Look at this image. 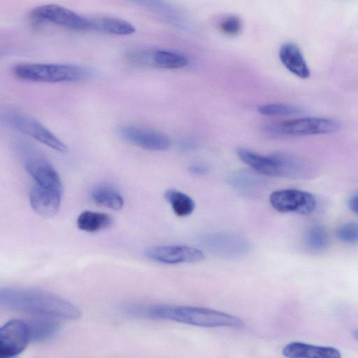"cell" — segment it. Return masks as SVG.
<instances>
[{
    "label": "cell",
    "instance_id": "obj_13",
    "mask_svg": "<svg viewBox=\"0 0 358 358\" xmlns=\"http://www.w3.org/2000/svg\"><path fill=\"white\" fill-rule=\"evenodd\" d=\"M201 241L208 250L227 257L243 256L250 250V245L246 240L228 233L209 234Z\"/></svg>",
    "mask_w": 358,
    "mask_h": 358
},
{
    "label": "cell",
    "instance_id": "obj_20",
    "mask_svg": "<svg viewBox=\"0 0 358 358\" xmlns=\"http://www.w3.org/2000/svg\"><path fill=\"white\" fill-rule=\"evenodd\" d=\"M30 341L42 343L55 337L60 330V325L53 320L41 319L28 324Z\"/></svg>",
    "mask_w": 358,
    "mask_h": 358
},
{
    "label": "cell",
    "instance_id": "obj_1",
    "mask_svg": "<svg viewBox=\"0 0 358 358\" xmlns=\"http://www.w3.org/2000/svg\"><path fill=\"white\" fill-rule=\"evenodd\" d=\"M0 306L48 318L73 320L81 315L78 307L69 301L45 291L27 287H1Z\"/></svg>",
    "mask_w": 358,
    "mask_h": 358
},
{
    "label": "cell",
    "instance_id": "obj_19",
    "mask_svg": "<svg viewBox=\"0 0 358 358\" xmlns=\"http://www.w3.org/2000/svg\"><path fill=\"white\" fill-rule=\"evenodd\" d=\"M93 201L101 206L118 210L124 206V199L114 188L101 185L92 189L90 194Z\"/></svg>",
    "mask_w": 358,
    "mask_h": 358
},
{
    "label": "cell",
    "instance_id": "obj_22",
    "mask_svg": "<svg viewBox=\"0 0 358 358\" xmlns=\"http://www.w3.org/2000/svg\"><path fill=\"white\" fill-rule=\"evenodd\" d=\"M329 238L327 229L322 225L310 227L303 236L305 247L312 252L324 250L329 245Z\"/></svg>",
    "mask_w": 358,
    "mask_h": 358
},
{
    "label": "cell",
    "instance_id": "obj_30",
    "mask_svg": "<svg viewBox=\"0 0 358 358\" xmlns=\"http://www.w3.org/2000/svg\"><path fill=\"white\" fill-rule=\"evenodd\" d=\"M352 336L357 340L358 341V329H355L352 332Z\"/></svg>",
    "mask_w": 358,
    "mask_h": 358
},
{
    "label": "cell",
    "instance_id": "obj_27",
    "mask_svg": "<svg viewBox=\"0 0 358 358\" xmlns=\"http://www.w3.org/2000/svg\"><path fill=\"white\" fill-rule=\"evenodd\" d=\"M230 182L235 186L247 187L255 184L257 180L253 176L241 173L232 176Z\"/></svg>",
    "mask_w": 358,
    "mask_h": 358
},
{
    "label": "cell",
    "instance_id": "obj_16",
    "mask_svg": "<svg viewBox=\"0 0 358 358\" xmlns=\"http://www.w3.org/2000/svg\"><path fill=\"white\" fill-rule=\"evenodd\" d=\"M279 57L284 66L294 75L303 79L310 77L308 66L300 48L295 43L288 42L282 44Z\"/></svg>",
    "mask_w": 358,
    "mask_h": 358
},
{
    "label": "cell",
    "instance_id": "obj_29",
    "mask_svg": "<svg viewBox=\"0 0 358 358\" xmlns=\"http://www.w3.org/2000/svg\"><path fill=\"white\" fill-rule=\"evenodd\" d=\"M348 206L353 213L358 215V194L350 198L348 201Z\"/></svg>",
    "mask_w": 358,
    "mask_h": 358
},
{
    "label": "cell",
    "instance_id": "obj_10",
    "mask_svg": "<svg viewBox=\"0 0 358 358\" xmlns=\"http://www.w3.org/2000/svg\"><path fill=\"white\" fill-rule=\"evenodd\" d=\"M30 341L28 324L12 320L0 329V357H14L22 352Z\"/></svg>",
    "mask_w": 358,
    "mask_h": 358
},
{
    "label": "cell",
    "instance_id": "obj_17",
    "mask_svg": "<svg viewBox=\"0 0 358 358\" xmlns=\"http://www.w3.org/2000/svg\"><path fill=\"white\" fill-rule=\"evenodd\" d=\"M90 30L115 35H129L136 31L129 22L111 17L90 18Z\"/></svg>",
    "mask_w": 358,
    "mask_h": 358
},
{
    "label": "cell",
    "instance_id": "obj_12",
    "mask_svg": "<svg viewBox=\"0 0 358 358\" xmlns=\"http://www.w3.org/2000/svg\"><path fill=\"white\" fill-rule=\"evenodd\" d=\"M145 256L155 262L175 264L201 262L205 258L202 250L188 245H156L145 250Z\"/></svg>",
    "mask_w": 358,
    "mask_h": 358
},
{
    "label": "cell",
    "instance_id": "obj_11",
    "mask_svg": "<svg viewBox=\"0 0 358 358\" xmlns=\"http://www.w3.org/2000/svg\"><path fill=\"white\" fill-rule=\"evenodd\" d=\"M118 133L125 141L145 150L164 151L171 145V140L166 134L148 128L123 126Z\"/></svg>",
    "mask_w": 358,
    "mask_h": 358
},
{
    "label": "cell",
    "instance_id": "obj_25",
    "mask_svg": "<svg viewBox=\"0 0 358 358\" xmlns=\"http://www.w3.org/2000/svg\"><path fill=\"white\" fill-rule=\"evenodd\" d=\"M338 238L345 243H358V222H347L340 225L336 229Z\"/></svg>",
    "mask_w": 358,
    "mask_h": 358
},
{
    "label": "cell",
    "instance_id": "obj_7",
    "mask_svg": "<svg viewBox=\"0 0 358 358\" xmlns=\"http://www.w3.org/2000/svg\"><path fill=\"white\" fill-rule=\"evenodd\" d=\"M341 127V123L335 120L306 117L270 125L266 127V129L270 132L289 136H310L332 134L338 131Z\"/></svg>",
    "mask_w": 358,
    "mask_h": 358
},
{
    "label": "cell",
    "instance_id": "obj_21",
    "mask_svg": "<svg viewBox=\"0 0 358 358\" xmlns=\"http://www.w3.org/2000/svg\"><path fill=\"white\" fill-rule=\"evenodd\" d=\"M165 199L171 205L174 213L179 217L192 214L195 208L194 200L187 194L176 189H168L164 193Z\"/></svg>",
    "mask_w": 358,
    "mask_h": 358
},
{
    "label": "cell",
    "instance_id": "obj_15",
    "mask_svg": "<svg viewBox=\"0 0 358 358\" xmlns=\"http://www.w3.org/2000/svg\"><path fill=\"white\" fill-rule=\"evenodd\" d=\"M282 355L290 358H340V352L332 347L319 346L301 342L287 344L282 350Z\"/></svg>",
    "mask_w": 358,
    "mask_h": 358
},
{
    "label": "cell",
    "instance_id": "obj_18",
    "mask_svg": "<svg viewBox=\"0 0 358 358\" xmlns=\"http://www.w3.org/2000/svg\"><path fill=\"white\" fill-rule=\"evenodd\" d=\"M112 217L104 213L85 210L77 218L78 227L85 231L94 233L109 228Z\"/></svg>",
    "mask_w": 358,
    "mask_h": 358
},
{
    "label": "cell",
    "instance_id": "obj_4",
    "mask_svg": "<svg viewBox=\"0 0 358 358\" xmlns=\"http://www.w3.org/2000/svg\"><path fill=\"white\" fill-rule=\"evenodd\" d=\"M13 71L20 79L41 83L76 82L91 75L85 67L66 64H19Z\"/></svg>",
    "mask_w": 358,
    "mask_h": 358
},
{
    "label": "cell",
    "instance_id": "obj_14",
    "mask_svg": "<svg viewBox=\"0 0 358 358\" xmlns=\"http://www.w3.org/2000/svg\"><path fill=\"white\" fill-rule=\"evenodd\" d=\"M62 192L36 183L29 192L30 205L41 217H52L59 208Z\"/></svg>",
    "mask_w": 358,
    "mask_h": 358
},
{
    "label": "cell",
    "instance_id": "obj_6",
    "mask_svg": "<svg viewBox=\"0 0 358 358\" xmlns=\"http://www.w3.org/2000/svg\"><path fill=\"white\" fill-rule=\"evenodd\" d=\"M2 117L12 127L56 151L65 152L68 150L66 145L49 129L29 116L8 110L2 114Z\"/></svg>",
    "mask_w": 358,
    "mask_h": 358
},
{
    "label": "cell",
    "instance_id": "obj_8",
    "mask_svg": "<svg viewBox=\"0 0 358 358\" xmlns=\"http://www.w3.org/2000/svg\"><path fill=\"white\" fill-rule=\"evenodd\" d=\"M31 15L36 20L48 22L71 30H90V18L57 4L38 6L32 10Z\"/></svg>",
    "mask_w": 358,
    "mask_h": 358
},
{
    "label": "cell",
    "instance_id": "obj_2",
    "mask_svg": "<svg viewBox=\"0 0 358 358\" xmlns=\"http://www.w3.org/2000/svg\"><path fill=\"white\" fill-rule=\"evenodd\" d=\"M125 312L136 317L171 320L202 327L242 329L244 322L238 317L214 309L192 306L155 304L127 306Z\"/></svg>",
    "mask_w": 358,
    "mask_h": 358
},
{
    "label": "cell",
    "instance_id": "obj_3",
    "mask_svg": "<svg viewBox=\"0 0 358 358\" xmlns=\"http://www.w3.org/2000/svg\"><path fill=\"white\" fill-rule=\"evenodd\" d=\"M241 160L258 173L271 177H298L303 175L306 165L295 157L285 154L264 155L246 148H238Z\"/></svg>",
    "mask_w": 358,
    "mask_h": 358
},
{
    "label": "cell",
    "instance_id": "obj_26",
    "mask_svg": "<svg viewBox=\"0 0 358 358\" xmlns=\"http://www.w3.org/2000/svg\"><path fill=\"white\" fill-rule=\"evenodd\" d=\"M220 29L222 33L229 36L238 34L242 29V22L239 17L234 15L223 18L220 23Z\"/></svg>",
    "mask_w": 358,
    "mask_h": 358
},
{
    "label": "cell",
    "instance_id": "obj_24",
    "mask_svg": "<svg viewBox=\"0 0 358 358\" xmlns=\"http://www.w3.org/2000/svg\"><path fill=\"white\" fill-rule=\"evenodd\" d=\"M259 112L266 116H287L299 113L300 109L285 103H268L259 106Z\"/></svg>",
    "mask_w": 358,
    "mask_h": 358
},
{
    "label": "cell",
    "instance_id": "obj_28",
    "mask_svg": "<svg viewBox=\"0 0 358 358\" xmlns=\"http://www.w3.org/2000/svg\"><path fill=\"white\" fill-rule=\"evenodd\" d=\"M190 172L196 175H206L208 172L207 167L201 165H193L189 168Z\"/></svg>",
    "mask_w": 358,
    "mask_h": 358
},
{
    "label": "cell",
    "instance_id": "obj_23",
    "mask_svg": "<svg viewBox=\"0 0 358 358\" xmlns=\"http://www.w3.org/2000/svg\"><path fill=\"white\" fill-rule=\"evenodd\" d=\"M151 59L157 66L167 69H181L188 64V59L185 56L169 50H156L152 54Z\"/></svg>",
    "mask_w": 358,
    "mask_h": 358
},
{
    "label": "cell",
    "instance_id": "obj_9",
    "mask_svg": "<svg viewBox=\"0 0 358 358\" xmlns=\"http://www.w3.org/2000/svg\"><path fill=\"white\" fill-rule=\"evenodd\" d=\"M271 206L280 213L308 215L316 208L315 197L310 192L296 189H280L269 197Z\"/></svg>",
    "mask_w": 358,
    "mask_h": 358
},
{
    "label": "cell",
    "instance_id": "obj_5",
    "mask_svg": "<svg viewBox=\"0 0 358 358\" xmlns=\"http://www.w3.org/2000/svg\"><path fill=\"white\" fill-rule=\"evenodd\" d=\"M14 149L24 167L36 184L62 192V180L50 162L31 144L21 140L13 142Z\"/></svg>",
    "mask_w": 358,
    "mask_h": 358
}]
</instances>
